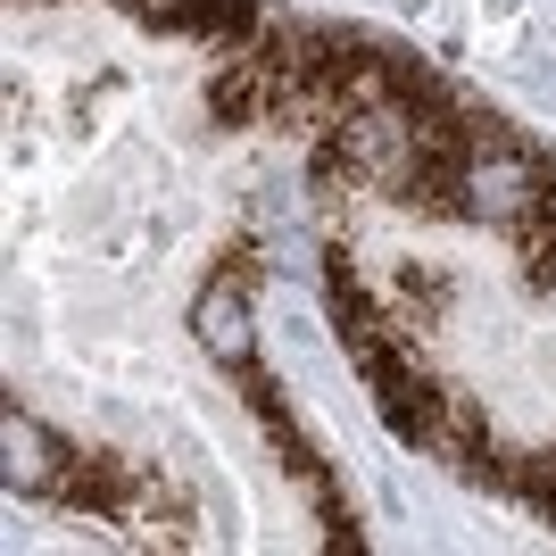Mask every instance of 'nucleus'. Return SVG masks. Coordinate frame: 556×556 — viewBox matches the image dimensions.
<instances>
[{"mask_svg": "<svg viewBox=\"0 0 556 556\" xmlns=\"http://www.w3.org/2000/svg\"><path fill=\"white\" fill-rule=\"evenodd\" d=\"M548 191H556V175L515 134H490V125L465 134V159H457V216H465V225L515 232L540 200H548Z\"/></svg>", "mask_w": 556, "mask_h": 556, "instance_id": "nucleus-1", "label": "nucleus"}, {"mask_svg": "<svg viewBox=\"0 0 556 556\" xmlns=\"http://www.w3.org/2000/svg\"><path fill=\"white\" fill-rule=\"evenodd\" d=\"M75 457H84V448H67L50 424L25 416V407H9V416H0V473H9V490H17V498H50V507H59V498H67V482H75Z\"/></svg>", "mask_w": 556, "mask_h": 556, "instance_id": "nucleus-2", "label": "nucleus"}, {"mask_svg": "<svg viewBox=\"0 0 556 556\" xmlns=\"http://www.w3.org/2000/svg\"><path fill=\"white\" fill-rule=\"evenodd\" d=\"M191 332H200V349H208L216 366L241 374V366H250V341H257V332H250V282L216 275L208 291H200V307H191Z\"/></svg>", "mask_w": 556, "mask_h": 556, "instance_id": "nucleus-3", "label": "nucleus"}, {"mask_svg": "<svg viewBox=\"0 0 556 556\" xmlns=\"http://www.w3.org/2000/svg\"><path fill=\"white\" fill-rule=\"evenodd\" d=\"M515 257H523V282H532V291H556V191L515 225Z\"/></svg>", "mask_w": 556, "mask_h": 556, "instance_id": "nucleus-4", "label": "nucleus"}]
</instances>
